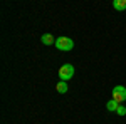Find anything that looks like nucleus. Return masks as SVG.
Masks as SVG:
<instances>
[{
    "label": "nucleus",
    "mask_w": 126,
    "mask_h": 124,
    "mask_svg": "<svg viewBox=\"0 0 126 124\" xmlns=\"http://www.w3.org/2000/svg\"><path fill=\"white\" fill-rule=\"evenodd\" d=\"M40 42H42L44 45H52V44H56V39L52 37L50 34H44V35L40 37Z\"/></svg>",
    "instance_id": "nucleus-4"
},
{
    "label": "nucleus",
    "mask_w": 126,
    "mask_h": 124,
    "mask_svg": "<svg viewBox=\"0 0 126 124\" xmlns=\"http://www.w3.org/2000/svg\"><path fill=\"white\" fill-rule=\"evenodd\" d=\"M59 79L61 81H69L71 77L74 76V67H72V64H64V66H61L59 67Z\"/></svg>",
    "instance_id": "nucleus-2"
},
{
    "label": "nucleus",
    "mask_w": 126,
    "mask_h": 124,
    "mask_svg": "<svg viewBox=\"0 0 126 124\" xmlns=\"http://www.w3.org/2000/svg\"><path fill=\"white\" fill-rule=\"evenodd\" d=\"M113 101H116L118 104H121L123 101H126V87L125 86H116L113 89Z\"/></svg>",
    "instance_id": "nucleus-3"
},
{
    "label": "nucleus",
    "mask_w": 126,
    "mask_h": 124,
    "mask_svg": "<svg viewBox=\"0 0 126 124\" xmlns=\"http://www.w3.org/2000/svg\"><path fill=\"white\" fill-rule=\"evenodd\" d=\"M56 47L59 49V50H72L74 49V40L72 39H69V37H59L56 39V44H54Z\"/></svg>",
    "instance_id": "nucleus-1"
},
{
    "label": "nucleus",
    "mask_w": 126,
    "mask_h": 124,
    "mask_svg": "<svg viewBox=\"0 0 126 124\" xmlns=\"http://www.w3.org/2000/svg\"><path fill=\"white\" fill-rule=\"evenodd\" d=\"M113 7L116 10H119V12H123V10H126V0H114Z\"/></svg>",
    "instance_id": "nucleus-6"
},
{
    "label": "nucleus",
    "mask_w": 126,
    "mask_h": 124,
    "mask_svg": "<svg viewBox=\"0 0 126 124\" xmlns=\"http://www.w3.org/2000/svg\"><path fill=\"white\" fill-rule=\"evenodd\" d=\"M119 116H126V107H123V106L119 104V107H118V111H116Z\"/></svg>",
    "instance_id": "nucleus-8"
},
{
    "label": "nucleus",
    "mask_w": 126,
    "mask_h": 124,
    "mask_svg": "<svg viewBox=\"0 0 126 124\" xmlns=\"http://www.w3.org/2000/svg\"><path fill=\"white\" fill-rule=\"evenodd\" d=\"M118 107H119V104H118L116 101H113V99L106 102V109L108 111H118Z\"/></svg>",
    "instance_id": "nucleus-7"
},
{
    "label": "nucleus",
    "mask_w": 126,
    "mask_h": 124,
    "mask_svg": "<svg viewBox=\"0 0 126 124\" xmlns=\"http://www.w3.org/2000/svg\"><path fill=\"white\" fill-rule=\"evenodd\" d=\"M67 84H66V82H64V81H59L57 82V86H56V91H57L59 94H66V92H67Z\"/></svg>",
    "instance_id": "nucleus-5"
}]
</instances>
